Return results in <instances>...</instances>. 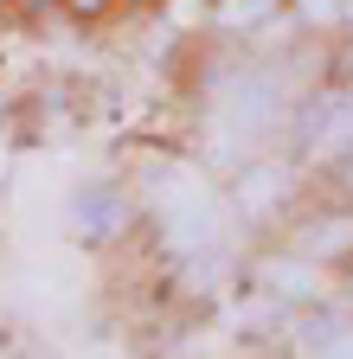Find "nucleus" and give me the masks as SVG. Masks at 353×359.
Returning a JSON list of instances; mask_svg holds the SVG:
<instances>
[{
  "label": "nucleus",
  "instance_id": "obj_7",
  "mask_svg": "<svg viewBox=\"0 0 353 359\" xmlns=\"http://www.w3.org/2000/svg\"><path fill=\"white\" fill-rule=\"evenodd\" d=\"M270 7H277V0H218V26H225V32H244L257 20H270Z\"/></svg>",
  "mask_w": 353,
  "mask_h": 359
},
{
  "label": "nucleus",
  "instance_id": "obj_2",
  "mask_svg": "<svg viewBox=\"0 0 353 359\" xmlns=\"http://www.w3.org/2000/svg\"><path fill=\"white\" fill-rule=\"evenodd\" d=\"M295 148L308 161H340L353 154V90H321L295 109Z\"/></svg>",
  "mask_w": 353,
  "mask_h": 359
},
{
  "label": "nucleus",
  "instance_id": "obj_13",
  "mask_svg": "<svg viewBox=\"0 0 353 359\" xmlns=\"http://www.w3.org/2000/svg\"><path fill=\"white\" fill-rule=\"evenodd\" d=\"M347 295H353V283H347Z\"/></svg>",
  "mask_w": 353,
  "mask_h": 359
},
{
  "label": "nucleus",
  "instance_id": "obj_3",
  "mask_svg": "<svg viewBox=\"0 0 353 359\" xmlns=\"http://www.w3.org/2000/svg\"><path fill=\"white\" fill-rule=\"evenodd\" d=\"M135 218V205H128L122 187H109V180H91L77 199H71V224H77V238H91V244H109L122 238V224Z\"/></svg>",
  "mask_w": 353,
  "mask_h": 359
},
{
  "label": "nucleus",
  "instance_id": "obj_4",
  "mask_svg": "<svg viewBox=\"0 0 353 359\" xmlns=\"http://www.w3.org/2000/svg\"><path fill=\"white\" fill-rule=\"evenodd\" d=\"M289 193H295V167H283V161H251V167L232 180V205H238L244 218L283 212V205H289Z\"/></svg>",
  "mask_w": 353,
  "mask_h": 359
},
{
  "label": "nucleus",
  "instance_id": "obj_5",
  "mask_svg": "<svg viewBox=\"0 0 353 359\" xmlns=\"http://www.w3.org/2000/svg\"><path fill=\"white\" fill-rule=\"evenodd\" d=\"M295 257H308L315 269L353 257V212H321V218H308L302 231H295Z\"/></svg>",
  "mask_w": 353,
  "mask_h": 359
},
{
  "label": "nucleus",
  "instance_id": "obj_12",
  "mask_svg": "<svg viewBox=\"0 0 353 359\" xmlns=\"http://www.w3.org/2000/svg\"><path fill=\"white\" fill-rule=\"evenodd\" d=\"M347 187H353V161H347Z\"/></svg>",
  "mask_w": 353,
  "mask_h": 359
},
{
  "label": "nucleus",
  "instance_id": "obj_11",
  "mask_svg": "<svg viewBox=\"0 0 353 359\" xmlns=\"http://www.w3.org/2000/svg\"><path fill=\"white\" fill-rule=\"evenodd\" d=\"M340 20H353V0H347V13H340Z\"/></svg>",
  "mask_w": 353,
  "mask_h": 359
},
{
  "label": "nucleus",
  "instance_id": "obj_10",
  "mask_svg": "<svg viewBox=\"0 0 353 359\" xmlns=\"http://www.w3.org/2000/svg\"><path fill=\"white\" fill-rule=\"evenodd\" d=\"M65 7H71V13H84V20H91V13H103V7H109V0H65Z\"/></svg>",
  "mask_w": 353,
  "mask_h": 359
},
{
  "label": "nucleus",
  "instance_id": "obj_6",
  "mask_svg": "<svg viewBox=\"0 0 353 359\" xmlns=\"http://www.w3.org/2000/svg\"><path fill=\"white\" fill-rule=\"evenodd\" d=\"M263 289L295 308V302H315V295H321V276H315V263H308V257L289 250V257H277V263H263Z\"/></svg>",
  "mask_w": 353,
  "mask_h": 359
},
{
  "label": "nucleus",
  "instance_id": "obj_8",
  "mask_svg": "<svg viewBox=\"0 0 353 359\" xmlns=\"http://www.w3.org/2000/svg\"><path fill=\"white\" fill-rule=\"evenodd\" d=\"M347 13V0H295V20L302 26H334Z\"/></svg>",
  "mask_w": 353,
  "mask_h": 359
},
{
  "label": "nucleus",
  "instance_id": "obj_1",
  "mask_svg": "<svg viewBox=\"0 0 353 359\" xmlns=\"http://www.w3.org/2000/svg\"><path fill=\"white\" fill-rule=\"evenodd\" d=\"M283 116V77L270 65H238L218 77V122L232 135H263Z\"/></svg>",
  "mask_w": 353,
  "mask_h": 359
},
{
  "label": "nucleus",
  "instance_id": "obj_9",
  "mask_svg": "<svg viewBox=\"0 0 353 359\" xmlns=\"http://www.w3.org/2000/svg\"><path fill=\"white\" fill-rule=\"evenodd\" d=\"M315 359H353V321H340V327L315 346Z\"/></svg>",
  "mask_w": 353,
  "mask_h": 359
}]
</instances>
